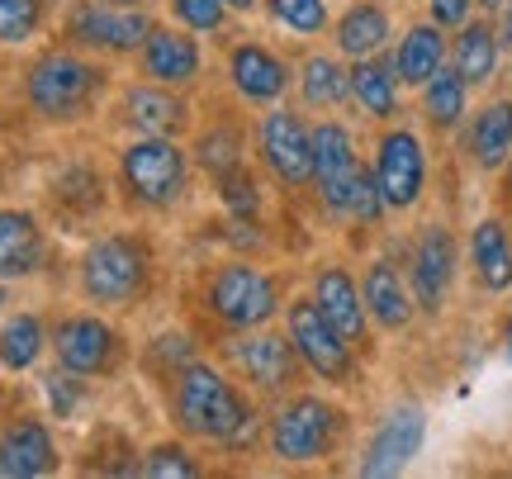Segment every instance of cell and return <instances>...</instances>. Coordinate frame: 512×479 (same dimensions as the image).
I'll use <instances>...</instances> for the list:
<instances>
[{
    "label": "cell",
    "mask_w": 512,
    "mask_h": 479,
    "mask_svg": "<svg viewBox=\"0 0 512 479\" xmlns=\"http://www.w3.org/2000/svg\"><path fill=\"white\" fill-rule=\"evenodd\" d=\"M176 418L190 437L233 446V451L252 446L256 427H261L256 408L242 399V389L204 361H190V366L176 370Z\"/></svg>",
    "instance_id": "obj_1"
},
{
    "label": "cell",
    "mask_w": 512,
    "mask_h": 479,
    "mask_svg": "<svg viewBox=\"0 0 512 479\" xmlns=\"http://www.w3.org/2000/svg\"><path fill=\"white\" fill-rule=\"evenodd\" d=\"M152 280V252L138 238L110 233L91 242V252L81 261V290L95 304H133Z\"/></svg>",
    "instance_id": "obj_2"
},
{
    "label": "cell",
    "mask_w": 512,
    "mask_h": 479,
    "mask_svg": "<svg viewBox=\"0 0 512 479\" xmlns=\"http://www.w3.org/2000/svg\"><path fill=\"white\" fill-rule=\"evenodd\" d=\"M185 176H190V162L185 152L171 143V138H152L143 133L133 148H124L119 157V181H124L128 200L143 204V209H166V204L181 200Z\"/></svg>",
    "instance_id": "obj_3"
},
{
    "label": "cell",
    "mask_w": 512,
    "mask_h": 479,
    "mask_svg": "<svg viewBox=\"0 0 512 479\" xmlns=\"http://www.w3.org/2000/svg\"><path fill=\"white\" fill-rule=\"evenodd\" d=\"M95 91H100V72L76 53H48L38 57L29 76H24V95L34 114L43 119H81L91 110Z\"/></svg>",
    "instance_id": "obj_4"
},
{
    "label": "cell",
    "mask_w": 512,
    "mask_h": 479,
    "mask_svg": "<svg viewBox=\"0 0 512 479\" xmlns=\"http://www.w3.org/2000/svg\"><path fill=\"white\" fill-rule=\"evenodd\" d=\"M204 304H209V314L219 318V323H228V328H261V323H271L275 309H280V285H275L266 271L247 266V261H233V266H223L219 276L209 280Z\"/></svg>",
    "instance_id": "obj_5"
},
{
    "label": "cell",
    "mask_w": 512,
    "mask_h": 479,
    "mask_svg": "<svg viewBox=\"0 0 512 479\" xmlns=\"http://www.w3.org/2000/svg\"><path fill=\"white\" fill-rule=\"evenodd\" d=\"M337 427H342V413L332 404L313 399V394L294 399V404H285L275 413V423H271L275 461H285V465L323 461L332 451V442H337Z\"/></svg>",
    "instance_id": "obj_6"
},
{
    "label": "cell",
    "mask_w": 512,
    "mask_h": 479,
    "mask_svg": "<svg viewBox=\"0 0 512 479\" xmlns=\"http://www.w3.org/2000/svg\"><path fill=\"white\" fill-rule=\"evenodd\" d=\"M67 34L81 48H100V53H133L143 48L152 34V19L138 5H105V0H81L67 19Z\"/></svg>",
    "instance_id": "obj_7"
},
{
    "label": "cell",
    "mask_w": 512,
    "mask_h": 479,
    "mask_svg": "<svg viewBox=\"0 0 512 479\" xmlns=\"http://www.w3.org/2000/svg\"><path fill=\"white\" fill-rule=\"evenodd\" d=\"M290 342L313 375H323V380H347L351 375V342L323 318V309L313 299L290 304Z\"/></svg>",
    "instance_id": "obj_8"
},
{
    "label": "cell",
    "mask_w": 512,
    "mask_h": 479,
    "mask_svg": "<svg viewBox=\"0 0 512 479\" xmlns=\"http://www.w3.org/2000/svg\"><path fill=\"white\" fill-rule=\"evenodd\" d=\"M375 185L384 195V209H408L418 204L422 185H427V152H422L418 133L394 129L380 138L375 152Z\"/></svg>",
    "instance_id": "obj_9"
},
{
    "label": "cell",
    "mask_w": 512,
    "mask_h": 479,
    "mask_svg": "<svg viewBox=\"0 0 512 479\" xmlns=\"http://www.w3.org/2000/svg\"><path fill=\"white\" fill-rule=\"evenodd\" d=\"M356 176H361V162H356V148H351V133L342 124H318L313 129V185H318L323 204L342 219L351 214Z\"/></svg>",
    "instance_id": "obj_10"
},
{
    "label": "cell",
    "mask_w": 512,
    "mask_h": 479,
    "mask_svg": "<svg viewBox=\"0 0 512 479\" xmlns=\"http://www.w3.org/2000/svg\"><path fill=\"white\" fill-rule=\"evenodd\" d=\"M261 162L271 166L280 185H309L313 181V129L290 110H271L261 119Z\"/></svg>",
    "instance_id": "obj_11"
},
{
    "label": "cell",
    "mask_w": 512,
    "mask_h": 479,
    "mask_svg": "<svg viewBox=\"0 0 512 479\" xmlns=\"http://www.w3.org/2000/svg\"><path fill=\"white\" fill-rule=\"evenodd\" d=\"M53 347H57V361L62 370L72 375H105L114 370L119 361V332L95 314H76V318H62L53 332Z\"/></svg>",
    "instance_id": "obj_12"
},
{
    "label": "cell",
    "mask_w": 512,
    "mask_h": 479,
    "mask_svg": "<svg viewBox=\"0 0 512 479\" xmlns=\"http://www.w3.org/2000/svg\"><path fill=\"white\" fill-rule=\"evenodd\" d=\"M422 437H427V413L418 404L394 408L389 418L380 423V432L370 437L366 461H361V475H399L403 465L413 461L422 451Z\"/></svg>",
    "instance_id": "obj_13"
},
{
    "label": "cell",
    "mask_w": 512,
    "mask_h": 479,
    "mask_svg": "<svg viewBox=\"0 0 512 479\" xmlns=\"http://www.w3.org/2000/svg\"><path fill=\"white\" fill-rule=\"evenodd\" d=\"M228 76H233V86H238L242 100H252V105H275V100L285 95V86H290V67H285L271 48H261V43L233 48Z\"/></svg>",
    "instance_id": "obj_14"
},
{
    "label": "cell",
    "mask_w": 512,
    "mask_h": 479,
    "mask_svg": "<svg viewBox=\"0 0 512 479\" xmlns=\"http://www.w3.org/2000/svg\"><path fill=\"white\" fill-rule=\"evenodd\" d=\"M451 276H456V242L446 228L432 223L418 238V252H413V295H418L422 309H441Z\"/></svg>",
    "instance_id": "obj_15"
},
{
    "label": "cell",
    "mask_w": 512,
    "mask_h": 479,
    "mask_svg": "<svg viewBox=\"0 0 512 479\" xmlns=\"http://www.w3.org/2000/svg\"><path fill=\"white\" fill-rule=\"evenodd\" d=\"M138 53H143L147 81H157V86H190L200 76V43L176 29H152Z\"/></svg>",
    "instance_id": "obj_16"
},
{
    "label": "cell",
    "mask_w": 512,
    "mask_h": 479,
    "mask_svg": "<svg viewBox=\"0 0 512 479\" xmlns=\"http://www.w3.org/2000/svg\"><path fill=\"white\" fill-rule=\"evenodd\" d=\"M313 304L323 309V318H328L347 342H361V337H366V299H361L356 280H351L342 266L318 271V280H313Z\"/></svg>",
    "instance_id": "obj_17"
},
{
    "label": "cell",
    "mask_w": 512,
    "mask_h": 479,
    "mask_svg": "<svg viewBox=\"0 0 512 479\" xmlns=\"http://www.w3.org/2000/svg\"><path fill=\"white\" fill-rule=\"evenodd\" d=\"M294 356H299V351H294L290 337H271V332L247 337V342H233V361H238V370L256 389H285L290 385Z\"/></svg>",
    "instance_id": "obj_18"
},
{
    "label": "cell",
    "mask_w": 512,
    "mask_h": 479,
    "mask_svg": "<svg viewBox=\"0 0 512 479\" xmlns=\"http://www.w3.org/2000/svg\"><path fill=\"white\" fill-rule=\"evenodd\" d=\"M43 266V228L29 209H0V280L34 276Z\"/></svg>",
    "instance_id": "obj_19"
},
{
    "label": "cell",
    "mask_w": 512,
    "mask_h": 479,
    "mask_svg": "<svg viewBox=\"0 0 512 479\" xmlns=\"http://www.w3.org/2000/svg\"><path fill=\"white\" fill-rule=\"evenodd\" d=\"M0 456H5L10 479H38L57 465V446H53V437H48V427L34 423V418H24V423L5 427Z\"/></svg>",
    "instance_id": "obj_20"
},
{
    "label": "cell",
    "mask_w": 512,
    "mask_h": 479,
    "mask_svg": "<svg viewBox=\"0 0 512 479\" xmlns=\"http://www.w3.org/2000/svg\"><path fill=\"white\" fill-rule=\"evenodd\" d=\"M124 110H128V124L133 129L152 133V138H171L176 129H185V119H190V110H185V100H176V95L166 91V86H133V91L124 95Z\"/></svg>",
    "instance_id": "obj_21"
},
{
    "label": "cell",
    "mask_w": 512,
    "mask_h": 479,
    "mask_svg": "<svg viewBox=\"0 0 512 479\" xmlns=\"http://www.w3.org/2000/svg\"><path fill=\"white\" fill-rule=\"evenodd\" d=\"M446 62V38H441V24H418L399 38V53H394V72H399L403 86H427L432 76L441 72Z\"/></svg>",
    "instance_id": "obj_22"
},
{
    "label": "cell",
    "mask_w": 512,
    "mask_h": 479,
    "mask_svg": "<svg viewBox=\"0 0 512 479\" xmlns=\"http://www.w3.org/2000/svg\"><path fill=\"white\" fill-rule=\"evenodd\" d=\"M470 261L484 290H512V238L498 219H484L470 233Z\"/></svg>",
    "instance_id": "obj_23"
},
{
    "label": "cell",
    "mask_w": 512,
    "mask_h": 479,
    "mask_svg": "<svg viewBox=\"0 0 512 479\" xmlns=\"http://www.w3.org/2000/svg\"><path fill=\"white\" fill-rule=\"evenodd\" d=\"M389 43V15H384V5L375 0H356L347 15L337 19V48L347 57H375Z\"/></svg>",
    "instance_id": "obj_24"
},
{
    "label": "cell",
    "mask_w": 512,
    "mask_h": 479,
    "mask_svg": "<svg viewBox=\"0 0 512 479\" xmlns=\"http://www.w3.org/2000/svg\"><path fill=\"white\" fill-rule=\"evenodd\" d=\"M351 95L356 105L370 114V119H389L399 110V72L394 62H380V57H361L351 67Z\"/></svg>",
    "instance_id": "obj_25"
},
{
    "label": "cell",
    "mask_w": 512,
    "mask_h": 479,
    "mask_svg": "<svg viewBox=\"0 0 512 479\" xmlns=\"http://www.w3.org/2000/svg\"><path fill=\"white\" fill-rule=\"evenodd\" d=\"M361 299H366L370 318L380 323V328H403L408 318H413V304H408V290H403L399 271L389 266V261H375L366 271V285H361Z\"/></svg>",
    "instance_id": "obj_26"
},
{
    "label": "cell",
    "mask_w": 512,
    "mask_h": 479,
    "mask_svg": "<svg viewBox=\"0 0 512 479\" xmlns=\"http://www.w3.org/2000/svg\"><path fill=\"white\" fill-rule=\"evenodd\" d=\"M470 152L484 171H498V166L512 157V100H494L489 110L475 119L470 129Z\"/></svg>",
    "instance_id": "obj_27"
},
{
    "label": "cell",
    "mask_w": 512,
    "mask_h": 479,
    "mask_svg": "<svg viewBox=\"0 0 512 479\" xmlns=\"http://www.w3.org/2000/svg\"><path fill=\"white\" fill-rule=\"evenodd\" d=\"M456 72L470 81V86H484L494 81L498 72V34L489 24H460V38H456Z\"/></svg>",
    "instance_id": "obj_28"
},
{
    "label": "cell",
    "mask_w": 512,
    "mask_h": 479,
    "mask_svg": "<svg viewBox=\"0 0 512 479\" xmlns=\"http://www.w3.org/2000/svg\"><path fill=\"white\" fill-rule=\"evenodd\" d=\"M465 95H470V81H465L456 67H441V72L422 86V110H427V119H432L437 129H451V124H460V114H465Z\"/></svg>",
    "instance_id": "obj_29"
},
{
    "label": "cell",
    "mask_w": 512,
    "mask_h": 479,
    "mask_svg": "<svg viewBox=\"0 0 512 479\" xmlns=\"http://www.w3.org/2000/svg\"><path fill=\"white\" fill-rule=\"evenodd\" d=\"M43 318L38 314H15L0 328V366L5 370H29L43 356Z\"/></svg>",
    "instance_id": "obj_30"
},
{
    "label": "cell",
    "mask_w": 512,
    "mask_h": 479,
    "mask_svg": "<svg viewBox=\"0 0 512 479\" xmlns=\"http://www.w3.org/2000/svg\"><path fill=\"white\" fill-rule=\"evenodd\" d=\"M299 86H304V100L313 110H332V105H342L351 95V72H342L332 57H309Z\"/></svg>",
    "instance_id": "obj_31"
},
{
    "label": "cell",
    "mask_w": 512,
    "mask_h": 479,
    "mask_svg": "<svg viewBox=\"0 0 512 479\" xmlns=\"http://www.w3.org/2000/svg\"><path fill=\"white\" fill-rule=\"evenodd\" d=\"M195 157H200V166L209 176H219V181L233 176L242 166V133L233 129V124H214V129L195 143Z\"/></svg>",
    "instance_id": "obj_32"
},
{
    "label": "cell",
    "mask_w": 512,
    "mask_h": 479,
    "mask_svg": "<svg viewBox=\"0 0 512 479\" xmlns=\"http://www.w3.org/2000/svg\"><path fill=\"white\" fill-rule=\"evenodd\" d=\"M57 200L67 204V209H81V214H91L100 209V176H95L91 166H67L62 176H57Z\"/></svg>",
    "instance_id": "obj_33"
},
{
    "label": "cell",
    "mask_w": 512,
    "mask_h": 479,
    "mask_svg": "<svg viewBox=\"0 0 512 479\" xmlns=\"http://www.w3.org/2000/svg\"><path fill=\"white\" fill-rule=\"evenodd\" d=\"M43 19V0H0V43H29Z\"/></svg>",
    "instance_id": "obj_34"
},
{
    "label": "cell",
    "mask_w": 512,
    "mask_h": 479,
    "mask_svg": "<svg viewBox=\"0 0 512 479\" xmlns=\"http://www.w3.org/2000/svg\"><path fill=\"white\" fill-rule=\"evenodd\" d=\"M275 24H285L294 34H318L328 24V5L323 0H266Z\"/></svg>",
    "instance_id": "obj_35"
},
{
    "label": "cell",
    "mask_w": 512,
    "mask_h": 479,
    "mask_svg": "<svg viewBox=\"0 0 512 479\" xmlns=\"http://www.w3.org/2000/svg\"><path fill=\"white\" fill-rule=\"evenodd\" d=\"M223 204H228V214L233 219H256L261 214V190H256L252 176H242V171H233V176H223Z\"/></svg>",
    "instance_id": "obj_36"
},
{
    "label": "cell",
    "mask_w": 512,
    "mask_h": 479,
    "mask_svg": "<svg viewBox=\"0 0 512 479\" xmlns=\"http://www.w3.org/2000/svg\"><path fill=\"white\" fill-rule=\"evenodd\" d=\"M171 15L181 19L185 29H195V34H214L228 15V5L223 0H171Z\"/></svg>",
    "instance_id": "obj_37"
},
{
    "label": "cell",
    "mask_w": 512,
    "mask_h": 479,
    "mask_svg": "<svg viewBox=\"0 0 512 479\" xmlns=\"http://www.w3.org/2000/svg\"><path fill=\"white\" fill-rule=\"evenodd\" d=\"M147 475L157 479H176V475H200V465L190 461V451H181V446H157L152 456L143 461Z\"/></svg>",
    "instance_id": "obj_38"
},
{
    "label": "cell",
    "mask_w": 512,
    "mask_h": 479,
    "mask_svg": "<svg viewBox=\"0 0 512 479\" xmlns=\"http://www.w3.org/2000/svg\"><path fill=\"white\" fill-rule=\"evenodd\" d=\"M470 5H475V0H432V24L460 29V24L470 19Z\"/></svg>",
    "instance_id": "obj_39"
},
{
    "label": "cell",
    "mask_w": 512,
    "mask_h": 479,
    "mask_svg": "<svg viewBox=\"0 0 512 479\" xmlns=\"http://www.w3.org/2000/svg\"><path fill=\"white\" fill-rule=\"evenodd\" d=\"M503 10H508V15H503V29H498V43H512V0H508V5H503Z\"/></svg>",
    "instance_id": "obj_40"
},
{
    "label": "cell",
    "mask_w": 512,
    "mask_h": 479,
    "mask_svg": "<svg viewBox=\"0 0 512 479\" xmlns=\"http://www.w3.org/2000/svg\"><path fill=\"white\" fill-rule=\"evenodd\" d=\"M228 10H256V0H223Z\"/></svg>",
    "instance_id": "obj_41"
},
{
    "label": "cell",
    "mask_w": 512,
    "mask_h": 479,
    "mask_svg": "<svg viewBox=\"0 0 512 479\" xmlns=\"http://www.w3.org/2000/svg\"><path fill=\"white\" fill-rule=\"evenodd\" d=\"M475 5H484V10H503L508 0H475Z\"/></svg>",
    "instance_id": "obj_42"
},
{
    "label": "cell",
    "mask_w": 512,
    "mask_h": 479,
    "mask_svg": "<svg viewBox=\"0 0 512 479\" xmlns=\"http://www.w3.org/2000/svg\"><path fill=\"white\" fill-rule=\"evenodd\" d=\"M105 5H143V0H105Z\"/></svg>",
    "instance_id": "obj_43"
},
{
    "label": "cell",
    "mask_w": 512,
    "mask_h": 479,
    "mask_svg": "<svg viewBox=\"0 0 512 479\" xmlns=\"http://www.w3.org/2000/svg\"><path fill=\"white\" fill-rule=\"evenodd\" d=\"M0 475H10V470H5V456H0Z\"/></svg>",
    "instance_id": "obj_44"
},
{
    "label": "cell",
    "mask_w": 512,
    "mask_h": 479,
    "mask_svg": "<svg viewBox=\"0 0 512 479\" xmlns=\"http://www.w3.org/2000/svg\"><path fill=\"white\" fill-rule=\"evenodd\" d=\"M0 304H5V290H0Z\"/></svg>",
    "instance_id": "obj_45"
},
{
    "label": "cell",
    "mask_w": 512,
    "mask_h": 479,
    "mask_svg": "<svg viewBox=\"0 0 512 479\" xmlns=\"http://www.w3.org/2000/svg\"><path fill=\"white\" fill-rule=\"evenodd\" d=\"M508 342H512V337H508Z\"/></svg>",
    "instance_id": "obj_46"
}]
</instances>
